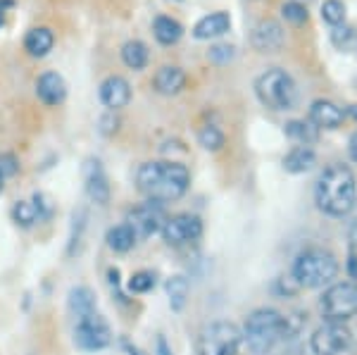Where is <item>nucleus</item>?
<instances>
[{"mask_svg": "<svg viewBox=\"0 0 357 355\" xmlns=\"http://www.w3.org/2000/svg\"><path fill=\"white\" fill-rule=\"evenodd\" d=\"M136 184L143 193L148 196V200L155 203H172L178 200L183 193L188 191L191 184V172L186 165L181 163H143L136 172Z\"/></svg>", "mask_w": 357, "mask_h": 355, "instance_id": "f257e3e1", "label": "nucleus"}, {"mask_svg": "<svg viewBox=\"0 0 357 355\" xmlns=\"http://www.w3.org/2000/svg\"><path fill=\"white\" fill-rule=\"evenodd\" d=\"M357 196V181L350 167L345 165H331L321 172L314 188L317 208L331 217H343L353 210Z\"/></svg>", "mask_w": 357, "mask_h": 355, "instance_id": "f03ea898", "label": "nucleus"}, {"mask_svg": "<svg viewBox=\"0 0 357 355\" xmlns=\"http://www.w3.org/2000/svg\"><path fill=\"white\" fill-rule=\"evenodd\" d=\"M293 331L296 329L291 327V317H284V315L272 310V308H260V310L248 315L243 336L252 353L264 355L272 351L279 341L291 336Z\"/></svg>", "mask_w": 357, "mask_h": 355, "instance_id": "7ed1b4c3", "label": "nucleus"}, {"mask_svg": "<svg viewBox=\"0 0 357 355\" xmlns=\"http://www.w3.org/2000/svg\"><path fill=\"white\" fill-rule=\"evenodd\" d=\"M338 274V260L326 248H305L293 262V279L305 289H321Z\"/></svg>", "mask_w": 357, "mask_h": 355, "instance_id": "20e7f679", "label": "nucleus"}, {"mask_svg": "<svg viewBox=\"0 0 357 355\" xmlns=\"http://www.w3.org/2000/svg\"><path fill=\"white\" fill-rule=\"evenodd\" d=\"M255 93L264 107L274 112L291 110L298 100V86L293 77L284 70H267L257 77Z\"/></svg>", "mask_w": 357, "mask_h": 355, "instance_id": "39448f33", "label": "nucleus"}, {"mask_svg": "<svg viewBox=\"0 0 357 355\" xmlns=\"http://www.w3.org/2000/svg\"><path fill=\"white\" fill-rule=\"evenodd\" d=\"M321 315L326 322H345L357 315V284L355 282H338L324 291L319 301Z\"/></svg>", "mask_w": 357, "mask_h": 355, "instance_id": "423d86ee", "label": "nucleus"}, {"mask_svg": "<svg viewBox=\"0 0 357 355\" xmlns=\"http://www.w3.org/2000/svg\"><path fill=\"white\" fill-rule=\"evenodd\" d=\"M241 346V331L231 322H212L198 339L200 355H236Z\"/></svg>", "mask_w": 357, "mask_h": 355, "instance_id": "0eeeda50", "label": "nucleus"}, {"mask_svg": "<svg viewBox=\"0 0 357 355\" xmlns=\"http://www.w3.org/2000/svg\"><path fill=\"white\" fill-rule=\"evenodd\" d=\"M353 334L343 322H326L310 339V348L314 355H343L350 348Z\"/></svg>", "mask_w": 357, "mask_h": 355, "instance_id": "6e6552de", "label": "nucleus"}, {"mask_svg": "<svg viewBox=\"0 0 357 355\" xmlns=\"http://www.w3.org/2000/svg\"><path fill=\"white\" fill-rule=\"evenodd\" d=\"M74 341H77V346L84 348V351H102L105 346H110L112 334H110V327H107L105 319H102L98 312H93L77 322Z\"/></svg>", "mask_w": 357, "mask_h": 355, "instance_id": "1a4fd4ad", "label": "nucleus"}, {"mask_svg": "<svg viewBox=\"0 0 357 355\" xmlns=\"http://www.w3.org/2000/svg\"><path fill=\"white\" fill-rule=\"evenodd\" d=\"M165 222H167V217L162 213V205L155 203V200H148V203L138 205V208H134L129 215H126V225L131 227V232L136 234V239L153 236L155 232L162 229Z\"/></svg>", "mask_w": 357, "mask_h": 355, "instance_id": "9d476101", "label": "nucleus"}, {"mask_svg": "<svg viewBox=\"0 0 357 355\" xmlns=\"http://www.w3.org/2000/svg\"><path fill=\"white\" fill-rule=\"evenodd\" d=\"M160 232H162V239L169 246H183V243H191L195 239H200V234H203V222H200V217H195L191 213H181L174 217H167V222Z\"/></svg>", "mask_w": 357, "mask_h": 355, "instance_id": "9b49d317", "label": "nucleus"}, {"mask_svg": "<svg viewBox=\"0 0 357 355\" xmlns=\"http://www.w3.org/2000/svg\"><path fill=\"white\" fill-rule=\"evenodd\" d=\"M84 181H86V193L89 198L98 205H105L110 200V184H107L105 169H102L100 160L89 158L84 165Z\"/></svg>", "mask_w": 357, "mask_h": 355, "instance_id": "f8f14e48", "label": "nucleus"}, {"mask_svg": "<svg viewBox=\"0 0 357 355\" xmlns=\"http://www.w3.org/2000/svg\"><path fill=\"white\" fill-rule=\"evenodd\" d=\"M98 96H100V103L107 107V110H112V112L122 110V107L129 105V100H131V86L124 77L112 74V77H107L105 82L100 84Z\"/></svg>", "mask_w": 357, "mask_h": 355, "instance_id": "ddd939ff", "label": "nucleus"}, {"mask_svg": "<svg viewBox=\"0 0 357 355\" xmlns=\"http://www.w3.org/2000/svg\"><path fill=\"white\" fill-rule=\"evenodd\" d=\"M250 43H252V48L260 50V53H276V50L284 45V29L274 20L257 22L250 33Z\"/></svg>", "mask_w": 357, "mask_h": 355, "instance_id": "4468645a", "label": "nucleus"}, {"mask_svg": "<svg viewBox=\"0 0 357 355\" xmlns=\"http://www.w3.org/2000/svg\"><path fill=\"white\" fill-rule=\"evenodd\" d=\"M36 96L43 105L55 107L67 98V84L57 72H43L36 82Z\"/></svg>", "mask_w": 357, "mask_h": 355, "instance_id": "2eb2a0df", "label": "nucleus"}, {"mask_svg": "<svg viewBox=\"0 0 357 355\" xmlns=\"http://www.w3.org/2000/svg\"><path fill=\"white\" fill-rule=\"evenodd\" d=\"M345 112L331 100H314L310 107V122L317 129H338L343 124Z\"/></svg>", "mask_w": 357, "mask_h": 355, "instance_id": "dca6fc26", "label": "nucleus"}, {"mask_svg": "<svg viewBox=\"0 0 357 355\" xmlns=\"http://www.w3.org/2000/svg\"><path fill=\"white\" fill-rule=\"evenodd\" d=\"M153 86H155V91L162 96H176V93H181L183 86H186V72L176 65H165L155 74Z\"/></svg>", "mask_w": 357, "mask_h": 355, "instance_id": "f3484780", "label": "nucleus"}, {"mask_svg": "<svg viewBox=\"0 0 357 355\" xmlns=\"http://www.w3.org/2000/svg\"><path fill=\"white\" fill-rule=\"evenodd\" d=\"M229 29H231V17H229V13H212L203 17V20L193 27V36L198 38V41H210V38L224 36Z\"/></svg>", "mask_w": 357, "mask_h": 355, "instance_id": "a211bd4d", "label": "nucleus"}, {"mask_svg": "<svg viewBox=\"0 0 357 355\" xmlns=\"http://www.w3.org/2000/svg\"><path fill=\"white\" fill-rule=\"evenodd\" d=\"M55 45V36L48 27H36L24 36V50L31 57H45L53 50Z\"/></svg>", "mask_w": 357, "mask_h": 355, "instance_id": "6ab92c4d", "label": "nucleus"}, {"mask_svg": "<svg viewBox=\"0 0 357 355\" xmlns=\"http://www.w3.org/2000/svg\"><path fill=\"white\" fill-rule=\"evenodd\" d=\"M317 156L310 146H296L289 151V156L284 158V169L291 172V174H305L314 167Z\"/></svg>", "mask_w": 357, "mask_h": 355, "instance_id": "aec40b11", "label": "nucleus"}, {"mask_svg": "<svg viewBox=\"0 0 357 355\" xmlns=\"http://www.w3.org/2000/svg\"><path fill=\"white\" fill-rule=\"evenodd\" d=\"M153 33H155V38H158V43L174 45L178 43V38L183 36V27L178 24L174 17L160 15V17H155V22H153Z\"/></svg>", "mask_w": 357, "mask_h": 355, "instance_id": "412c9836", "label": "nucleus"}, {"mask_svg": "<svg viewBox=\"0 0 357 355\" xmlns=\"http://www.w3.org/2000/svg\"><path fill=\"white\" fill-rule=\"evenodd\" d=\"M69 310L77 315V319L89 317L96 312V299L91 294V289L86 286H77V289L69 291Z\"/></svg>", "mask_w": 357, "mask_h": 355, "instance_id": "4be33fe9", "label": "nucleus"}, {"mask_svg": "<svg viewBox=\"0 0 357 355\" xmlns=\"http://www.w3.org/2000/svg\"><path fill=\"white\" fill-rule=\"evenodd\" d=\"M105 241H107V248L114 250V253H129V250L136 246L138 239H136V234L131 232L129 225H117L107 232Z\"/></svg>", "mask_w": 357, "mask_h": 355, "instance_id": "5701e85b", "label": "nucleus"}, {"mask_svg": "<svg viewBox=\"0 0 357 355\" xmlns=\"http://www.w3.org/2000/svg\"><path fill=\"white\" fill-rule=\"evenodd\" d=\"M148 57H151V53H148V45L143 41H138V38H134V41H126L122 45V62L129 70H143V67L148 65Z\"/></svg>", "mask_w": 357, "mask_h": 355, "instance_id": "b1692460", "label": "nucleus"}, {"mask_svg": "<svg viewBox=\"0 0 357 355\" xmlns=\"http://www.w3.org/2000/svg\"><path fill=\"white\" fill-rule=\"evenodd\" d=\"M188 279L181 277V274H176V277L167 279V296H169V305L174 312H181L183 305H186L188 301Z\"/></svg>", "mask_w": 357, "mask_h": 355, "instance_id": "393cba45", "label": "nucleus"}, {"mask_svg": "<svg viewBox=\"0 0 357 355\" xmlns=\"http://www.w3.org/2000/svg\"><path fill=\"white\" fill-rule=\"evenodd\" d=\"M286 136H289L291 141L301 143V146H310V143L317 141V136H319V131L312 122H305V119H293V122L286 124Z\"/></svg>", "mask_w": 357, "mask_h": 355, "instance_id": "a878e982", "label": "nucleus"}, {"mask_svg": "<svg viewBox=\"0 0 357 355\" xmlns=\"http://www.w3.org/2000/svg\"><path fill=\"white\" fill-rule=\"evenodd\" d=\"M13 220L17 222L20 227H33L41 217H38V210H36V203L33 200H20V203L13 205Z\"/></svg>", "mask_w": 357, "mask_h": 355, "instance_id": "bb28decb", "label": "nucleus"}, {"mask_svg": "<svg viewBox=\"0 0 357 355\" xmlns=\"http://www.w3.org/2000/svg\"><path fill=\"white\" fill-rule=\"evenodd\" d=\"M331 41L333 45H336L338 50H345V53H353V50H357V31L353 27H333L331 31Z\"/></svg>", "mask_w": 357, "mask_h": 355, "instance_id": "cd10ccee", "label": "nucleus"}, {"mask_svg": "<svg viewBox=\"0 0 357 355\" xmlns=\"http://www.w3.org/2000/svg\"><path fill=\"white\" fill-rule=\"evenodd\" d=\"M198 141H200V146L205 148V151H220V148L224 146V134H222V129L220 127H215V124H207V127L200 129V134H198Z\"/></svg>", "mask_w": 357, "mask_h": 355, "instance_id": "c85d7f7f", "label": "nucleus"}, {"mask_svg": "<svg viewBox=\"0 0 357 355\" xmlns=\"http://www.w3.org/2000/svg\"><path fill=\"white\" fill-rule=\"evenodd\" d=\"M321 20L331 27H341L345 22V5L341 0H324V5H321Z\"/></svg>", "mask_w": 357, "mask_h": 355, "instance_id": "c756f323", "label": "nucleus"}, {"mask_svg": "<svg viewBox=\"0 0 357 355\" xmlns=\"http://www.w3.org/2000/svg\"><path fill=\"white\" fill-rule=\"evenodd\" d=\"M155 286V274L148 272V270H141V272H134L129 279V291L131 294H148Z\"/></svg>", "mask_w": 357, "mask_h": 355, "instance_id": "7c9ffc66", "label": "nucleus"}, {"mask_svg": "<svg viewBox=\"0 0 357 355\" xmlns=\"http://www.w3.org/2000/svg\"><path fill=\"white\" fill-rule=\"evenodd\" d=\"M281 15H284L286 22L291 24H303L307 22V8L303 3H296V0H289V3L281 5Z\"/></svg>", "mask_w": 357, "mask_h": 355, "instance_id": "2f4dec72", "label": "nucleus"}, {"mask_svg": "<svg viewBox=\"0 0 357 355\" xmlns=\"http://www.w3.org/2000/svg\"><path fill=\"white\" fill-rule=\"evenodd\" d=\"M234 55H236V48L229 43H217L207 50V60L215 62V65H227V62L234 60Z\"/></svg>", "mask_w": 357, "mask_h": 355, "instance_id": "473e14b6", "label": "nucleus"}, {"mask_svg": "<svg viewBox=\"0 0 357 355\" xmlns=\"http://www.w3.org/2000/svg\"><path fill=\"white\" fill-rule=\"evenodd\" d=\"M17 172H20V160L15 153H0V174L8 179V176H15Z\"/></svg>", "mask_w": 357, "mask_h": 355, "instance_id": "72a5a7b5", "label": "nucleus"}, {"mask_svg": "<svg viewBox=\"0 0 357 355\" xmlns=\"http://www.w3.org/2000/svg\"><path fill=\"white\" fill-rule=\"evenodd\" d=\"M13 0H0V27H5V17H8V10L13 8Z\"/></svg>", "mask_w": 357, "mask_h": 355, "instance_id": "f704fd0d", "label": "nucleus"}, {"mask_svg": "<svg viewBox=\"0 0 357 355\" xmlns=\"http://www.w3.org/2000/svg\"><path fill=\"white\" fill-rule=\"evenodd\" d=\"M348 153H350V158L357 163V131L353 136H350V141H348Z\"/></svg>", "mask_w": 357, "mask_h": 355, "instance_id": "c9c22d12", "label": "nucleus"}, {"mask_svg": "<svg viewBox=\"0 0 357 355\" xmlns=\"http://www.w3.org/2000/svg\"><path fill=\"white\" fill-rule=\"evenodd\" d=\"M350 243L357 246V220L353 222V227H350Z\"/></svg>", "mask_w": 357, "mask_h": 355, "instance_id": "e433bc0d", "label": "nucleus"}, {"mask_svg": "<svg viewBox=\"0 0 357 355\" xmlns=\"http://www.w3.org/2000/svg\"><path fill=\"white\" fill-rule=\"evenodd\" d=\"M158 348H160V355H172L169 351H167V343H165V339H160V341H158Z\"/></svg>", "mask_w": 357, "mask_h": 355, "instance_id": "4c0bfd02", "label": "nucleus"}, {"mask_svg": "<svg viewBox=\"0 0 357 355\" xmlns=\"http://www.w3.org/2000/svg\"><path fill=\"white\" fill-rule=\"evenodd\" d=\"M348 114H350L353 119H357V105H350V107H348Z\"/></svg>", "mask_w": 357, "mask_h": 355, "instance_id": "58836bf2", "label": "nucleus"}, {"mask_svg": "<svg viewBox=\"0 0 357 355\" xmlns=\"http://www.w3.org/2000/svg\"><path fill=\"white\" fill-rule=\"evenodd\" d=\"M3 188H5V176L0 174V193H3Z\"/></svg>", "mask_w": 357, "mask_h": 355, "instance_id": "ea45409f", "label": "nucleus"}, {"mask_svg": "<svg viewBox=\"0 0 357 355\" xmlns=\"http://www.w3.org/2000/svg\"><path fill=\"white\" fill-rule=\"evenodd\" d=\"M296 3H303V5H305V3H307V0H296Z\"/></svg>", "mask_w": 357, "mask_h": 355, "instance_id": "a19ab883", "label": "nucleus"}]
</instances>
